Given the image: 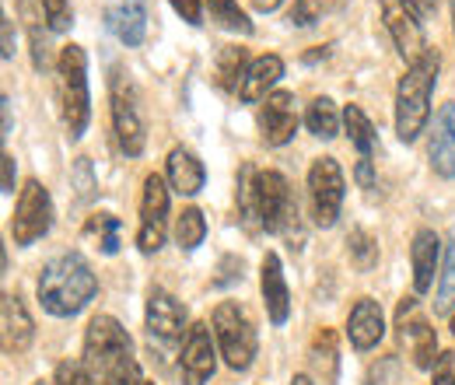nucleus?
<instances>
[{"label":"nucleus","mask_w":455,"mask_h":385,"mask_svg":"<svg viewBox=\"0 0 455 385\" xmlns=\"http://www.w3.org/2000/svg\"><path fill=\"white\" fill-rule=\"evenodd\" d=\"M74 182H77V197H81V200H88V197L95 193V175H92V162H88V158H77V165H74Z\"/></svg>","instance_id":"obj_37"},{"label":"nucleus","mask_w":455,"mask_h":385,"mask_svg":"<svg viewBox=\"0 0 455 385\" xmlns=\"http://www.w3.org/2000/svg\"><path fill=\"white\" fill-rule=\"evenodd\" d=\"M60 74V106H63V126L70 140H81L92 119V95H88V53L81 46H63L57 60Z\"/></svg>","instance_id":"obj_3"},{"label":"nucleus","mask_w":455,"mask_h":385,"mask_svg":"<svg viewBox=\"0 0 455 385\" xmlns=\"http://www.w3.org/2000/svg\"><path fill=\"white\" fill-rule=\"evenodd\" d=\"M305 126H308V133L312 137H319V140H333L337 133H340V112L333 106V99H315L308 112H305Z\"/></svg>","instance_id":"obj_24"},{"label":"nucleus","mask_w":455,"mask_h":385,"mask_svg":"<svg viewBox=\"0 0 455 385\" xmlns=\"http://www.w3.org/2000/svg\"><path fill=\"white\" fill-rule=\"evenodd\" d=\"M379 11H382V21L396 43V50L403 60H420L427 53V43H424V25L417 18V11L406 4V0H379Z\"/></svg>","instance_id":"obj_11"},{"label":"nucleus","mask_w":455,"mask_h":385,"mask_svg":"<svg viewBox=\"0 0 455 385\" xmlns=\"http://www.w3.org/2000/svg\"><path fill=\"white\" fill-rule=\"evenodd\" d=\"M0 39H4V50H0V56L11 63V60H14V21H11L7 14L0 18Z\"/></svg>","instance_id":"obj_40"},{"label":"nucleus","mask_w":455,"mask_h":385,"mask_svg":"<svg viewBox=\"0 0 455 385\" xmlns=\"http://www.w3.org/2000/svg\"><path fill=\"white\" fill-rule=\"evenodd\" d=\"M277 4H281V0H252V7H256V11H274Z\"/></svg>","instance_id":"obj_47"},{"label":"nucleus","mask_w":455,"mask_h":385,"mask_svg":"<svg viewBox=\"0 0 455 385\" xmlns=\"http://www.w3.org/2000/svg\"><path fill=\"white\" fill-rule=\"evenodd\" d=\"M144 319H148V333H151V340H162V343H175V340H182L186 309L172 298L165 287H155V291L148 294V312H144Z\"/></svg>","instance_id":"obj_15"},{"label":"nucleus","mask_w":455,"mask_h":385,"mask_svg":"<svg viewBox=\"0 0 455 385\" xmlns=\"http://www.w3.org/2000/svg\"><path fill=\"white\" fill-rule=\"evenodd\" d=\"M102 385H144V379H140V365H137L133 357L119 361L113 372L102 375Z\"/></svg>","instance_id":"obj_33"},{"label":"nucleus","mask_w":455,"mask_h":385,"mask_svg":"<svg viewBox=\"0 0 455 385\" xmlns=\"http://www.w3.org/2000/svg\"><path fill=\"white\" fill-rule=\"evenodd\" d=\"M36 385H46V382H36Z\"/></svg>","instance_id":"obj_52"},{"label":"nucleus","mask_w":455,"mask_h":385,"mask_svg":"<svg viewBox=\"0 0 455 385\" xmlns=\"http://www.w3.org/2000/svg\"><path fill=\"white\" fill-rule=\"evenodd\" d=\"M133 357V340L113 316H95L84 333V368L92 375L113 372L119 361Z\"/></svg>","instance_id":"obj_7"},{"label":"nucleus","mask_w":455,"mask_h":385,"mask_svg":"<svg viewBox=\"0 0 455 385\" xmlns=\"http://www.w3.org/2000/svg\"><path fill=\"white\" fill-rule=\"evenodd\" d=\"M119 231H123V224H119L116 214H92L88 224H84V235L99 242L102 256H116L119 253Z\"/></svg>","instance_id":"obj_26"},{"label":"nucleus","mask_w":455,"mask_h":385,"mask_svg":"<svg viewBox=\"0 0 455 385\" xmlns=\"http://www.w3.org/2000/svg\"><path fill=\"white\" fill-rule=\"evenodd\" d=\"M396 326L403 333V340L410 343L413 365L417 368H435V350H438V333L431 330V323L420 316L417 298H403L396 312Z\"/></svg>","instance_id":"obj_12"},{"label":"nucleus","mask_w":455,"mask_h":385,"mask_svg":"<svg viewBox=\"0 0 455 385\" xmlns=\"http://www.w3.org/2000/svg\"><path fill=\"white\" fill-rule=\"evenodd\" d=\"M354 179L361 182V189H375V172H371V158H361V162H357V172H354Z\"/></svg>","instance_id":"obj_42"},{"label":"nucleus","mask_w":455,"mask_h":385,"mask_svg":"<svg viewBox=\"0 0 455 385\" xmlns=\"http://www.w3.org/2000/svg\"><path fill=\"white\" fill-rule=\"evenodd\" d=\"M343 172L337 165V158H315L308 168V204H312V221L319 228H333L340 218L343 207Z\"/></svg>","instance_id":"obj_9"},{"label":"nucleus","mask_w":455,"mask_h":385,"mask_svg":"<svg viewBox=\"0 0 455 385\" xmlns=\"http://www.w3.org/2000/svg\"><path fill=\"white\" fill-rule=\"evenodd\" d=\"M406 4L417 11V18H431L438 11V0H406Z\"/></svg>","instance_id":"obj_44"},{"label":"nucleus","mask_w":455,"mask_h":385,"mask_svg":"<svg viewBox=\"0 0 455 385\" xmlns=\"http://www.w3.org/2000/svg\"><path fill=\"white\" fill-rule=\"evenodd\" d=\"M207 11H211V21H218L228 32H238V36H249L252 32V21L238 7V0H207Z\"/></svg>","instance_id":"obj_28"},{"label":"nucleus","mask_w":455,"mask_h":385,"mask_svg":"<svg viewBox=\"0 0 455 385\" xmlns=\"http://www.w3.org/2000/svg\"><path fill=\"white\" fill-rule=\"evenodd\" d=\"M298 218V204L281 172H252V224L270 235H281Z\"/></svg>","instance_id":"obj_5"},{"label":"nucleus","mask_w":455,"mask_h":385,"mask_svg":"<svg viewBox=\"0 0 455 385\" xmlns=\"http://www.w3.org/2000/svg\"><path fill=\"white\" fill-rule=\"evenodd\" d=\"M36 340V323L18 294H4V354H21Z\"/></svg>","instance_id":"obj_21"},{"label":"nucleus","mask_w":455,"mask_h":385,"mask_svg":"<svg viewBox=\"0 0 455 385\" xmlns=\"http://www.w3.org/2000/svg\"><path fill=\"white\" fill-rule=\"evenodd\" d=\"M291 385H315V382H312L308 375H294V382H291Z\"/></svg>","instance_id":"obj_48"},{"label":"nucleus","mask_w":455,"mask_h":385,"mask_svg":"<svg viewBox=\"0 0 455 385\" xmlns=\"http://www.w3.org/2000/svg\"><path fill=\"white\" fill-rule=\"evenodd\" d=\"M43 11H46V21L53 32H67L74 25V11H70V0H43Z\"/></svg>","instance_id":"obj_34"},{"label":"nucleus","mask_w":455,"mask_h":385,"mask_svg":"<svg viewBox=\"0 0 455 385\" xmlns=\"http://www.w3.org/2000/svg\"><path fill=\"white\" fill-rule=\"evenodd\" d=\"M32 63H36V70H46V63H50L46 43L39 39V28H32Z\"/></svg>","instance_id":"obj_41"},{"label":"nucleus","mask_w":455,"mask_h":385,"mask_svg":"<svg viewBox=\"0 0 455 385\" xmlns=\"http://www.w3.org/2000/svg\"><path fill=\"white\" fill-rule=\"evenodd\" d=\"M182 372H186V385H207L211 375L218 372V350H214V336L207 330V323H193L186 330Z\"/></svg>","instance_id":"obj_13"},{"label":"nucleus","mask_w":455,"mask_h":385,"mask_svg":"<svg viewBox=\"0 0 455 385\" xmlns=\"http://www.w3.org/2000/svg\"><path fill=\"white\" fill-rule=\"evenodd\" d=\"M452 333H455V316H452Z\"/></svg>","instance_id":"obj_50"},{"label":"nucleus","mask_w":455,"mask_h":385,"mask_svg":"<svg viewBox=\"0 0 455 385\" xmlns=\"http://www.w3.org/2000/svg\"><path fill=\"white\" fill-rule=\"evenodd\" d=\"M95 294H99V277L81 253H63L39 274V301L57 319L84 312Z\"/></svg>","instance_id":"obj_1"},{"label":"nucleus","mask_w":455,"mask_h":385,"mask_svg":"<svg viewBox=\"0 0 455 385\" xmlns=\"http://www.w3.org/2000/svg\"><path fill=\"white\" fill-rule=\"evenodd\" d=\"M259 291H263L270 323H274V326H284L287 316H291V291H287L284 267H281V256H277V253H267V256H263Z\"/></svg>","instance_id":"obj_17"},{"label":"nucleus","mask_w":455,"mask_h":385,"mask_svg":"<svg viewBox=\"0 0 455 385\" xmlns=\"http://www.w3.org/2000/svg\"><path fill=\"white\" fill-rule=\"evenodd\" d=\"M165 218H169V186L155 172L144 179V197H140V228H137V249L144 256H155L165 242Z\"/></svg>","instance_id":"obj_10"},{"label":"nucleus","mask_w":455,"mask_h":385,"mask_svg":"<svg viewBox=\"0 0 455 385\" xmlns=\"http://www.w3.org/2000/svg\"><path fill=\"white\" fill-rule=\"evenodd\" d=\"M281 77H284V60L274 53L259 56V60L249 63V70H245V77H242V84H238V99H242V102H259V99H267V92H270Z\"/></svg>","instance_id":"obj_22"},{"label":"nucleus","mask_w":455,"mask_h":385,"mask_svg":"<svg viewBox=\"0 0 455 385\" xmlns=\"http://www.w3.org/2000/svg\"><path fill=\"white\" fill-rule=\"evenodd\" d=\"M144 385H155V382H144Z\"/></svg>","instance_id":"obj_51"},{"label":"nucleus","mask_w":455,"mask_h":385,"mask_svg":"<svg viewBox=\"0 0 455 385\" xmlns=\"http://www.w3.org/2000/svg\"><path fill=\"white\" fill-rule=\"evenodd\" d=\"M109 102H113V126H116V140L123 148L126 158H140L144 155V112H140V99H137V88L130 81V74L123 67H116L113 77H109Z\"/></svg>","instance_id":"obj_4"},{"label":"nucleus","mask_w":455,"mask_h":385,"mask_svg":"<svg viewBox=\"0 0 455 385\" xmlns=\"http://www.w3.org/2000/svg\"><path fill=\"white\" fill-rule=\"evenodd\" d=\"M364 385H371V382H364Z\"/></svg>","instance_id":"obj_53"},{"label":"nucleus","mask_w":455,"mask_h":385,"mask_svg":"<svg viewBox=\"0 0 455 385\" xmlns=\"http://www.w3.org/2000/svg\"><path fill=\"white\" fill-rule=\"evenodd\" d=\"M214 336H218V347L225 354L228 368L235 372H249L252 361H256V330H252V319L245 316V309L238 301H221L214 309Z\"/></svg>","instance_id":"obj_6"},{"label":"nucleus","mask_w":455,"mask_h":385,"mask_svg":"<svg viewBox=\"0 0 455 385\" xmlns=\"http://www.w3.org/2000/svg\"><path fill=\"white\" fill-rule=\"evenodd\" d=\"M50 228H53V200H50V189H46L39 179H28V182L21 186V193H18L14 218H11L14 245H32V242H39Z\"/></svg>","instance_id":"obj_8"},{"label":"nucleus","mask_w":455,"mask_h":385,"mask_svg":"<svg viewBox=\"0 0 455 385\" xmlns=\"http://www.w3.org/2000/svg\"><path fill=\"white\" fill-rule=\"evenodd\" d=\"M431 168L442 179H455V102L442 106L435 116V133H431V148H427Z\"/></svg>","instance_id":"obj_18"},{"label":"nucleus","mask_w":455,"mask_h":385,"mask_svg":"<svg viewBox=\"0 0 455 385\" xmlns=\"http://www.w3.org/2000/svg\"><path fill=\"white\" fill-rule=\"evenodd\" d=\"M438 67H442V56L438 50H427L420 60H413L406 67V74L399 77L396 84V137L403 144H413L427 119H431V95H435V84H438Z\"/></svg>","instance_id":"obj_2"},{"label":"nucleus","mask_w":455,"mask_h":385,"mask_svg":"<svg viewBox=\"0 0 455 385\" xmlns=\"http://www.w3.org/2000/svg\"><path fill=\"white\" fill-rule=\"evenodd\" d=\"M343 126H347L350 144L361 151V158H371V151H375V126H371V119L357 106H347L343 109Z\"/></svg>","instance_id":"obj_25"},{"label":"nucleus","mask_w":455,"mask_h":385,"mask_svg":"<svg viewBox=\"0 0 455 385\" xmlns=\"http://www.w3.org/2000/svg\"><path fill=\"white\" fill-rule=\"evenodd\" d=\"M169 4L182 14V21H189V25L204 21V0H169Z\"/></svg>","instance_id":"obj_39"},{"label":"nucleus","mask_w":455,"mask_h":385,"mask_svg":"<svg viewBox=\"0 0 455 385\" xmlns=\"http://www.w3.org/2000/svg\"><path fill=\"white\" fill-rule=\"evenodd\" d=\"M347 336L354 343V350H371L382 343L386 336V316H382V305L375 298H361L350 316H347Z\"/></svg>","instance_id":"obj_16"},{"label":"nucleus","mask_w":455,"mask_h":385,"mask_svg":"<svg viewBox=\"0 0 455 385\" xmlns=\"http://www.w3.org/2000/svg\"><path fill=\"white\" fill-rule=\"evenodd\" d=\"M0 168H4L0 186H4V193L11 197V193H14V158H11V155H4V158H0Z\"/></svg>","instance_id":"obj_43"},{"label":"nucleus","mask_w":455,"mask_h":385,"mask_svg":"<svg viewBox=\"0 0 455 385\" xmlns=\"http://www.w3.org/2000/svg\"><path fill=\"white\" fill-rule=\"evenodd\" d=\"M455 305V224L449 231V256H445V274H442V284H438V294H435V312L445 316L452 312Z\"/></svg>","instance_id":"obj_29"},{"label":"nucleus","mask_w":455,"mask_h":385,"mask_svg":"<svg viewBox=\"0 0 455 385\" xmlns=\"http://www.w3.org/2000/svg\"><path fill=\"white\" fill-rule=\"evenodd\" d=\"M330 365V372L337 375V343H333V333L323 330L312 340V365Z\"/></svg>","instance_id":"obj_35"},{"label":"nucleus","mask_w":455,"mask_h":385,"mask_svg":"<svg viewBox=\"0 0 455 385\" xmlns=\"http://www.w3.org/2000/svg\"><path fill=\"white\" fill-rule=\"evenodd\" d=\"M169 182L179 197H196L207 182L204 162L189 148H172L169 151Z\"/></svg>","instance_id":"obj_23"},{"label":"nucleus","mask_w":455,"mask_h":385,"mask_svg":"<svg viewBox=\"0 0 455 385\" xmlns=\"http://www.w3.org/2000/svg\"><path fill=\"white\" fill-rule=\"evenodd\" d=\"M0 112H4V133H0V137L7 140V137H11V99H7V95L0 99Z\"/></svg>","instance_id":"obj_45"},{"label":"nucleus","mask_w":455,"mask_h":385,"mask_svg":"<svg viewBox=\"0 0 455 385\" xmlns=\"http://www.w3.org/2000/svg\"><path fill=\"white\" fill-rule=\"evenodd\" d=\"M326 56H330V46H319L315 53H308V56H305V63H315V60H326Z\"/></svg>","instance_id":"obj_46"},{"label":"nucleus","mask_w":455,"mask_h":385,"mask_svg":"<svg viewBox=\"0 0 455 385\" xmlns=\"http://www.w3.org/2000/svg\"><path fill=\"white\" fill-rule=\"evenodd\" d=\"M245 50H238V46H225L221 50V67H218V74H221V84L225 88H235V77H238V84H242V77H245Z\"/></svg>","instance_id":"obj_31"},{"label":"nucleus","mask_w":455,"mask_h":385,"mask_svg":"<svg viewBox=\"0 0 455 385\" xmlns=\"http://www.w3.org/2000/svg\"><path fill=\"white\" fill-rule=\"evenodd\" d=\"M204 238H207V221H204V211L186 207V211L179 214V221H175V242H179V249L193 253L196 245H204Z\"/></svg>","instance_id":"obj_27"},{"label":"nucleus","mask_w":455,"mask_h":385,"mask_svg":"<svg viewBox=\"0 0 455 385\" xmlns=\"http://www.w3.org/2000/svg\"><path fill=\"white\" fill-rule=\"evenodd\" d=\"M347 249H350V260H354L357 270H371V267L379 263V245H375V238H371L368 231H361V228L350 231Z\"/></svg>","instance_id":"obj_30"},{"label":"nucleus","mask_w":455,"mask_h":385,"mask_svg":"<svg viewBox=\"0 0 455 385\" xmlns=\"http://www.w3.org/2000/svg\"><path fill=\"white\" fill-rule=\"evenodd\" d=\"M435 385H455V350H445L438 361H435Z\"/></svg>","instance_id":"obj_38"},{"label":"nucleus","mask_w":455,"mask_h":385,"mask_svg":"<svg viewBox=\"0 0 455 385\" xmlns=\"http://www.w3.org/2000/svg\"><path fill=\"white\" fill-rule=\"evenodd\" d=\"M410 260H413V287H417V294H427V291L435 287V274H438L442 238H438L431 228H420V231L413 235Z\"/></svg>","instance_id":"obj_20"},{"label":"nucleus","mask_w":455,"mask_h":385,"mask_svg":"<svg viewBox=\"0 0 455 385\" xmlns=\"http://www.w3.org/2000/svg\"><path fill=\"white\" fill-rule=\"evenodd\" d=\"M319 14H323V0H294L287 21H291L294 28H308V25L319 21Z\"/></svg>","instance_id":"obj_32"},{"label":"nucleus","mask_w":455,"mask_h":385,"mask_svg":"<svg viewBox=\"0 0 455 385\" xmlns=\"http://www.w3.org/2000/svg\"><path fill=\"white\" fill-rule=\"evenodd\" d=\"M57 385H95V375L84 368V361H63L57 365Z\"/></svg>","instance_id":"obj_36"},{"label":"nucleus","mask_w":455,"mask_h":385,"mask_svg":"<svg viewBox=\"0 0 455 385\" xmlns=\"http://www.w3.org/2000/svg\"><path fill=\"white\" fill-rule=\"evenodd\" d=\"M259 130H263V140L270 148H284L287 140L298 133V112H294V95L291 92H274V95L263 99Z\"/></svg>","instance_id":"obj_14"},{"label":"nucleus","mask_w":455,"mask_h":385,"mask_svg":"<svg viewBox=\"0 0 455 385\" xmlns=\"http://www.w3.org/2000/svg\"><path fill=\"white\" fill-rule=\"evenodd\" d=\"M452 32H455V0H452Z\"/></svg>","instance_id":"obj_49"},{"label":"nucleus","mask_w":455,"mask_h":385,"mask_svg":"<svg viewBox=\"0 0 455 385\" xmlns=\"http://www.w3.org/2000/svg\"><path fill=\"white\" fill-rule=\"evenodd\" d=\"M106 25L123 46H140L148 36V7L144 0H119L106 11Z\"/></svg>","instance_id":"obj_19"}]
</instances>
